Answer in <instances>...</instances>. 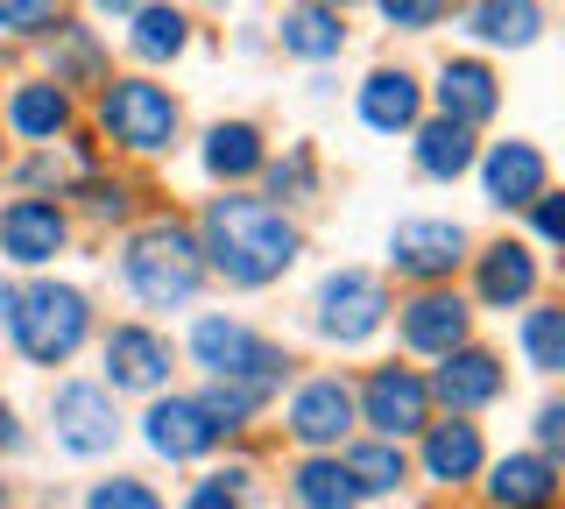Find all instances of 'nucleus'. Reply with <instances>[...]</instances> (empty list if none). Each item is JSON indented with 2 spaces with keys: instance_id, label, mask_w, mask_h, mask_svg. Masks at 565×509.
Wrapping results in <instances>:
<instances>
[{
  "instance_id": "obj_5",
  "label": "nucleus",
  "mask_w": 565,
  "mask_h": 509,
  "mask_svg": "<svg viewBox=\"0 0 565 509\" xmlns=\"http://www.w3.org/2000/svg\"><path fill=\"white\" fill-rule=\"evenodd\" d=\"M191 361L205 368L212 382H255V390H276L290 375V354L276 340H262L255 326L241 319H199L191 326Z\"/></svg>"
},
{
  "instance_id": "obj_16",
  "label": "nucleus",
  "mask_w": 565,
  "mask_h": 509,
  "mask_svg": "<svg viewBox=\"0 0 565 509\" xmlns=\"http://www.w3.org/2000/svg\"><path fill=\"white\" fill-rule=\"evenodd\" d=\"M106 382L114 390H163L170 382V340L149 326H114L106 332Z\"/></svg>"
},
{
  "instance_id": "obj_19",
  "label": "nucleus",
  "mask_w": 565,
  "mask_h": 509,
  "mask_svg": "<svg viewBox=\"0 0 565 509\" xmlns=\"http://www.w3.org/2000/svg\"><path fill=\"white\" fill-rule=\"evenodd\" d=\"M488 502H494V509H552V502H558V467H552V453H509V460H494Z\"/></svg>"
},
{
  "instance_id": "obj_20",
  "label": "nucleus",
  "mask_w": 565,
  "mask_h": 509,
  "mask_svg": "<svg viewBox=\"0 0 565 509\" xmlns=\"http://www.w3.org/2000/svg\"><path fill=\"white\" fill-rule=\"evenodd\" d=\"M417 438H424V481L459 488V481H473V474H481V460H488L481 425H467V417H452V425H424Z\"/></svg>"
},
{
  "instance_id": "obj_7",
  "label": "nucleus",
  "mask_w": 565,
  "mask_h": 509,
  "mask_svg": "<svg viewBox=\"0 0 565 509\" xmlns=\"http://www.w3.org/2000/svg\"><path fill=\"white\" fill-rule=\"evenodd\" d=\"M353 417L361 425H375V438H417L431 425V390H424L417 368H367L361 396H353Z\"/></svg>"
},
{
  "instance_id": "obj_3",
  "label": "nucleus",
  "mask_w": 565,
  "mask_h": 509,
  "mask_svg": "<svg viewBox=\"0 0 565 509\" xmlns=\"http://www.w3.org/2000/svg\"><path fill=\"white\" fill-rule=\"evenodd\" d=\"M8 332H14V347H22L35 368H64L85 347V332H93V305H85V290H71V284L14 290Z\"/></svg>"
},
{
  "instance_id": "obj_8",
  "label": "nucleus",
  "mask_w": 565,
  "mask_h": 509,
  "mask_svg": "<svg viewBox=\"0 0 565 509\" xmlns=\"http://www.w3.org/2000/svg\"><path fill=\"white\" fill-rule=\"evenodd\" d=\"M50 425H57V446L78 453V460H99V453L120 446V411L99 382H57L50 390Z\"/></svg>"
},
{
  "instance_id": "obj_9",
  "label": "nucleus",
  "mask_w": 565,
  "mask_h": 509,
  "mask_svg": "<svg viewBox=\"0 0 565 509\" xmlns=\"http://www.w3.org/2000/svg\"><path fill=\"white\" fill-rule=\"evenodd\" d=\"M388 262L411 284H446L459 262H467V226L459 220H403L388 234Z\"/></svg>"
},
{
  "instance_id": "obj_24",
  "label": "nucleus",
  "mask_w": 565,
  "mask_h": 509,
  "mask_svg": "<svg viewBox=\"0 0 565 509\" xmlns=\"http://www.w3.org/2000/svg\"><path fill=\"white\" fill-rule=\"evenodd\" d=\"M8 128L22 135V142H57V135L71 128V93H64V85H50V78L22 85V93L8 99Z\"/></svg>"
},
{
  "instance_id": "obj_11",
  "label": "nucleus",
  "mask_w": 565,
  "mask_h": 509,
  "mask_svg": "<svg viewBox=\"0 0 565 509\" xmlns=\"http://www.w3.org/2000/svg\"><path fill=\"white\" fill-rule=\"evenodd\" d=\"M431 403H446L452 417L467 411H488L494 396H502V361L488 354V347H452V354H438V375L424 382Z\"/></svg>"
},
{
  "instance_id": "obj_42",
  "label": "nucleus",
  "mask_w": 565,
  "mask_h": 509,
  "mask_svg": "<svg viewBox=\"0 0 565 509\" xmlns=\"http://www.w3.org/2000/svg\"><path fill=\"white\" fill-rule=\"evenodd\" d=\"M8 311H14V290H8V284H0V326H8Z\"/></svg>"
},
{
  "instance_id": "obj_4",
  "label": "nucleus",
  "mask_w": 565,
  "mask_h": 509,
  "mask_svg": "<svg viewBox=\"0 0 565 509\" xmlns=\"http://www.w3.org/2000/svg\"><path fill=\"white\" fill-rule=\"evenodd\" d=\"M99 128H106V142H120L135 156H163L177 142V128H184V114H177V99L156 78H106L99 85Z\"/></svg>"
},
{
  "instance_id": "obj_12",
  "label": "nucleus",
  "mask_w": 565,
  "mask_h": 509,
  "mask_svg": "<svg viewBox=\"0 0 565 509\" xmlns=\"http://www.w3.org/2000/svg\"><path fill=\"white\" fill-rule=\"evenodd\" d=\"M64 241H71V220L50 199H14L0 213V255L22 262V269H43L50 255H64Z\"/></svg>"
},
{
  "instance_id": "obj_40",
  "label": "nucleus",
  "mask_w": 565,
  "mask_h": 509,
  "mask_svg": "<svg viewBox=\"0 0 565 509\" xmlns=\"http://www.w3.org/2000/svg\"><path fill=\"white\" fill-rule=\"evenodd\" d=\"M558 438H565V411H558V403H544V411H537V446L558 453Z\"/></svg>"
},
{
  "instance_id": "obj_43",
  "label": "nucleus",
  "mask_w": 565,
  "mask_h": 509,
  "mask_svg": "<svg viewBox=\"0 0 565 509\" xmlns=\"http://www.w3.org/2000/svg\"><path fill=\"white\" fill-rule=\"evenodd\" d=\"M311 8H332V14H347V8H353V0H311Z\"/></svg>"
},
{
  "instance_id": "obj_33",
  "label": "nucleus",
  "mask_w": 565,
  "mask_h": 509,
  "mask_svg": "<svg viewBox=\"0 0 565 509\" xmlns=\"http://www.w3.org/2000/svg\"><path fill=\"white\" fill-rule=\"evenodd\" d=\"M269 191H276V199H311V191H318V156L290 149L282 163H269Z\"/></svg>"
},
{
  "instance_id": "obj_14",
  "label": "nucleus",
  "mask_w": 565,
  "mask_h": 509,
  "mask_svg": "<svg viewBox=\"0 0 565 509\" xmlns=\"http://www.w3.org/2000/svg\"><path fill=\"white\" fill-rule=\"evenodd\" d=\"M353 432V390L340 375H311L305 390L290 396V438L297 446H340V438Z\"/></svg>"
},
{
  "instance_id": "obj_2",
  "label": "nucleus",
  "mask_w": 565,
  "mask_h": 509,
  "mask_svg": "<svg viewBox=\"0 0 565 509\" xmlns=\"http://www.w3.org/2000/svg\"><path fill=\"white\" fill-rule=\"evenodd\" d=\"M120 276H128V290L149 311H184L191 297H199V284H205L199 234H191V226H177V220L141 226V234L128 241V255H120Z\"/></svg>"
},
{
  "instance_id": "obj_18",
  "label": "nucleus",
  "mask_w": 565,
  "mask_h": 509,
  "mask_svg": "<svg viewBox=\"0 0 565 509\" xmlns=\"http://www.w3.org/2000/svg\"><path fill=\"white\" fill-rule=\"evenodd\" d=\"M494 107H502V85H494L488 64L446 57V72H438V114L459 120V128H481V120H494Z\"/></svg>"
},
{
  "instance_id": "obj_45",
  "label": "nucleus",
  "mask_w": 565,
  "mask_h": 509,
  "mask_svg": "<svg viewBox=\"0 0 565 509\" xmlns=\"http://www.w3.org/2000/svg\"><path fill=\"white\" fill-rule=\"evenodd\" d=\"M0 509H8V496H0Z\"/></svg>"
},
{
  "instance_id": "obj_22",
  "label": "nucleus",
  "mask_w": 565,
  "mask_h": 509,
  "mask_svg": "<svg viewBox=\"0 0 565 509\" xmlns=\"http://www.w3.org/2000/svg\"><path fill=\"white\" fill-rule=\"evenodd\" d=\"M262 163H269V156H262L255 120H220V128H205V178L241 184V178H255Z\"/></svg>"
},
{
  "instance_id": "obj_17",
  "label": "nucleus",
  "mask_w": 565,
  "mask_h": 509,
  "mask_svg": "<svg viewBox=\"0 0 565 509\" xmlns=\"http://www.w3.org/2000/svg\"><path fill=\"white\" fill-rule=\"evenodd\" d=\"M473 290H481V305H494V311L523 305V297L537 290V255H530L523 241H488V248L473 255Z\"/></svg>"
},
{
  "instance_id": "obj_39",
  "label": "nucleus",
  "mask_w": 565,
  "mask_h": 509,
  "mask_svg": "<svg viewBox=\"0 0 565 509\" xmlns=\"http://www.w3.org/2000/svg\"><path fill=\"white\" fill-rule=\"evenodd\" d=\"M184 509H241V496L220 481V474H212V481H199V488L184 496Z\"/></svg>"
},
{
  "instance_id": "obj_37",
  "label": "nucleus",
  "mask_w": 565,
  "mask_h": 509,
  "mask_svg": "<svg viewBox=\"0 0 565 509\" xmlns=\"http://www.w3.org/2000/svg\"><path fill=\"white\" fill-rule=\"evenodd\" d=\"M375 8L388 14V29H411V36H424V29H438L446 0H375Z\"/></svg>"
},
{
  "instance_id": "obj_15",
  "label": "nucleus",
  "mask_w": 565,
  "mask_h": 509,
  "mask_svg": "<svg viewBox=\"0 0 565 509\" xmlns=\"http://www.w3.org/2000/svg\"><path fill=\"white\" fill-rule=\"evenodd\" d=\"M141 438H149V453H163V460H199L212 453V417L199 411V396H156L149 417H141Z\"/></svg>"
},
{
  "instance_id": "obj_34",
  "label": "nucleus",
  "mask_w": 565,
  "mask_h": 509,
  "mask_svg": "<svg viewBox=\"0 0 565 509\" xmlns=\"http://www.w3.org/2000/svg\"><path fill=\"white\" fill-rule=\"evenodd\" d=\"M85 509H163V496L149 481H135V474H114V481H99L85 496Z\"/></svg>"
},
{
  "instance_id": "obj_30",
  "label": "nucleus",
  "mask_w": 565,
  "mask_h": 509,
  "mask_svg": "<svg viewBox=\"0 0 565 509\" xmlns=\"http://www.w3.org/2000/svg\"><path fill=\"white\" fill-rule=\"evenodd\" d=\"M50 64H57V78L50 85H106V57H99V36L93 29H57V50H50Z\"/></svg>"
},
{
  "instance_id": "obj_6",
  "label": "nucleus",
  "mask_w": 565,
  "mask_h": 509,
  "mask_svg": "<svg viewBox=\"0 0 565 509\" xmlns=\"http://www.w3.org/2000/svg\"><path fill=\"white\" fill-rule=\"evenodd\" d=\"M311 311H318V332H326L332 347H361V340H375L382 319H388V290H382V276H367V269H332L326 284H318Z\"/></svg>"
},
{
  "instance_id": "obj_35",
  "label": "nucleus",
  "mask_w": 565,
  "mask_h": 509,
  "mask_svg": "<svg viewBox=\"0 0 565 509\" xmlns=\"http://www.w3.org/2000/svg\"><path fill=\"white\" fill-rule=\"evenodd\" d=\"M57 22V0H0V36H35Z\"/></svg>"
},
{
  "instance_id": "obj_27",
  "label": "nucleus",
  "mask_w": 565,
  "mask_h": 509,
  "mask_svg": "<svg viewBox=\"0 0 565 509\" xmlns=\"http://www.w3.org/2000/svg\"><path fill=\"white\" fill-rule=\"evenodd\" d=\"M340 467H347L353 496H396V488L411 481V460H403L396 438H367V446H353Z\"/></svg>"
},
{
  "instance_id": "obj_31",
  "label": "nucleus",
  "mask_w": 565,
  "mask_h": 509,
  "mask_svg": "<svg viewBox=\"0 0 565 509\" xmlns=\"http://www.w3.org/2000/svg\"><path fill=\"white\" fill-rule=\"evenodd\" d=\"M523 354H530L537 375H558V368H565V311L558 305L523 311Z\"/></svg>"
},
{
  "instance_id": "obj_23",
  "label": "nucleus",
  "mask_w": 565,
  "mask_h": 509,
  "mask_svg": "<svg viewBox=\"0 0 565 509\" xmlns=\"http://www.w3.org/2000/svg\"><path fill=\"white\" fill-rule=\"evenodd\" d=\"M544 29V8L537 0H481L467 14V36L473 43H494V50H530Z\"/></svg>"
},
{
  "instance_id": "obj_10",
  "label": "nucleus",
  "mask_w": 565,
  "mask_h": 509,
  "mask_svg": "<svg viewBox=\"0 0 565 509\" xmlns=\"http://www.w3.org/2000/svg\"><path fill=\"white\" fill-rule=\"evenodd\" d=\"M467 326H473V311L459 305L452 290H438V284H424L411 305L396 311V340L411 347V354H452V347H467Z\"/></svg>"
},
{
  "instance_id": "obj_21",
  "label": "nucleus",
  "mask_w": 565,
  "mask_h": 509,
  "mask_svg": "<svg viewBox=\"0 0 565 509\" xmlns=\"http://www.w3.org/2000/svg\"><path fill=\"white\" fill-rule=\"evenodd\" d=\"M417 114H424V85L411 72H367V85H361V120L375 135L417 128Z\"/></svg>"
},
{
  "instance_id": "obj_41",
  "label": "nucleus",
  "mask_w": 565,
  "mask_h": 509,
  "mask_svg": "<svg viewBox=\"0 0 565 509\" xmlns=\"http://www.w3.org/2000/svg\"><path fill=\"white\" fill-rule=\"evenodd\" d=\"M0 453H22V425H14V403L0 396Z\"/></svg>"
},
{
  "instance_id": "obj_26",
  "label": "nucleus",
  "mask_w": 565,
  "mask_h": 509,
  "mask_svg": "<svg viewBox=\"0 0 565 509\" xmlns=\"http://www.w3.org/2000/svg\"><path fill=\"white\" fill-rule=\"evenodd\" d=\"M417 170L424 178H438V184H452V178H467L473 170V128H459V120H424L417 128Z\"/></svg>"
},
{
  "instance_id": "obj_25",
  "label": "nucleus",
  "mask_w": 565,
  "mask_h": 509,
  "mask_svg": "<svg viewBox=\"0 0 565 509\" xmlns=\"http://www.w3.org/2000/svg\"><path fill=\"white\" fill-rule=\"evenodd\" d=\"M276 36H282V50H290V57L326 64V57H340V50H347V22H340L332 8H311V0H305V8H290V14H282V29H276Z\"/></svg>"
},
{
  "instance_id": "obj_44",
  "label": "nucleus",
  "mask_w": 565,
  "mask_h": 509,
  "mask_svg": "<svg viewBox=\"0 0 565 509\" xmlns=\"http://www.w3.org/2000/svg\"><path fill=\"white\" fill-rule=\"evenodd\" d=\"M99 8H128V0H99Z\"/></svg>"
},
{
  "instance_id": "obj_1",
  "label": "nucleus",
  "mask_w": 565,
  "mask_h": 509,
  "mask_svg": "<svg viewBox=\"0 0 565 509\" xmlns=\"http://www.w3.org/2000/svg\"><path fill=\"white\" fill-rule=\"evenodd\" d=\"M297 248H305L297 226L282 220V205H269V199H241V191H226V199H212L205 220H199L205 269H220L234 290L276 284V276L297 262Z\"/></svg>"
},
{
  "instance_id": "obj_36",
  "label": "nucleus",
  "mask_w": 565,
  "mask_h": 509,
  "mask_svg": "<svg viewBox=\"0 0 565 509\" xmlns=\"http://www.w3.org/2000/svg\"><path fill=\"white\" fill-rule=\"evenodd\" d=\"M78 199H85V213H93V220H128L135 191H128V184H106V178H85Z\"/></svg>"
},
{
  "instance_id": "obj_38",
  "label": "nucleus",
  "mask_w": 565,
  "mask_h": 509,
  "mask_svg": "<svg viewBox=\"0 0 565 509\" xmlns=\"http://www.w3.org/2000/svg\"><path fill=\"white\" fill-rule=\"evenodd\" d=\"M530 213H537V241H544V248H558V234H565L558 199H552V191H537V199H530Z\"/></svg>"
},
{
  "instance_id": "obj_32",
  "label": "nucleus",
  "mask_w": 565,
  "mask_h": 509,
  "mask_svg": "<svg viewBox=\"0 0 565 509\" xmlns=\"http://www.w3.org/2000/svg\"><path fill=\"white\" fill-rule=\"evenodd\" d=\"M262 403H269V390H255V382H212V390L199 396V411L212 417V432H241Z\"/></svg>"
},
{
  "instance_id": "obj_13",
  "label": "nucleus",
  "mask_w": 565,
  "mask_h": 509,
  "mask_svg": "<svg viewBox=\"0 0 565 509\" xmlns=\"http://www.w3.org/2000/svg\"><path fill=\"white\" fill-rule=\"evenodd\" d=\"M481 191H488V205L516 213V205L537 199V191H552V163H544L537 142H494L481 156Z\"/></svg>"
},
{
  "instance_id": "obj_29",
  "label": "nucleus",
  "mask_w": 565,
  "mask_h": 509,
  "mask_svg": "<svg viewBox=\"0 0 565 509\" xmlns=\"http://www.w3.org/2000/svg\"><path fill=\"white\" fill-rule=\"evenodd\" d=\"M135 57H149V64H163V57H184V43H191V22L177 8H141L135 14Z\"/></svg>"
},
{
  "instance_id": "obj_28",
  "label": "nucleus",
  "mask_w": 565,
  "mask_h": 509,
  "mask_svg": "<svg viewBox=\"0 0 565 509\" xmlns=\"http://www.w3.org/2000/svg\"><path fill=\"white\" fill-rule=\"evenodd\" d=\"M290 496H297V509H353V502H361V496H353V481H347V467H340V460H326V453L297 460Z\"/></svg>"
}]
</instances>
